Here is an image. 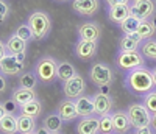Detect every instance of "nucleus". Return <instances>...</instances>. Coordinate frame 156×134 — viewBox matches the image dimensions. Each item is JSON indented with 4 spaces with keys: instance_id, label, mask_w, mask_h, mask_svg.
I'll list each match as a JSON object with an SVG mask.
<instances>
[{
    "instance_id": "obj_13",
    "label": "nucleus",
    "mask_w": 156,
    "mask_h": 134,
    "mask_svg": "<svg viewBox=\"0 0 156 134\" xmlns=\"http://www.w3.org/2000/svg\"><path fill=\"white\" fill-rule=\"evenodd\" d=\"M112 117V126L114 131L117 134H125L128 132V129L131 128V122H129V117L126 111H115L111 114Z\"/></svg>"
},
{
    "instance_id": "obj_20",
    "label": "nucleus",
    "mask_w": 156,
    "mask_h": 134,
    "mask_svg": "<svg viewBox=\"0 0 156 134\" xmlns=\"http://www.w3.org/2000/svg\"><path fill=\"white\" fill-rule=\"evenodd\" d=\"M6 51L11 55H19V53H25L27 51V42L20 39L17 34H12L8 42H6Z\"/></svg>"
},
{
    "instance_id": "obj_39",
    "label": "nucleus",
    "mask_w": 156,
    "mask_h": 134,
    "mask_svg": "<svg viewBox=\"0 0 156 134\" xmlns=\"http://www.w3.org/2000/svg\"><path fill=\"white\" fill-rule=\"evenodd\" d=\"M6 53H8V51H6V45H5L2 41H0V59H2V58L6 55Z\"/></svg>"
},
{
    "instance_id": "obj_15",
    "label": "nucleus",
    "mask_w": 156,
    "mask_h": 134,
    "mask_svg": "<svg viewBox=\"0 0 156 134\" xmlns=\"http://www.w3.org/2000/svg\"><path fill=\"white\" fill-rule=\"evenodd\" d=\"M75 108H76V114L78 117H90L95 114L94 109V100L87 97V95H81L75 100Z\"/></svg>"
},
{
    "instance_id": "obj_17",
    "label": "nucleus",
    "mask_w": 156,
    "mask_h": 134,
    "mask_svg": "<svg viewBox=\"0 0 156 134\" xmlns=\"http://www.w3.org/2000/svg\"><path fill=\"white\" fill-rule=\"evenodd\" d=\"M78 31H80V37L86 39V41H98V37L101 34L100 26L95 22H86V23H83Z\"/></svg>"
},
{
    "instance_id": "obj_14",
    "label": "nucleus",
    "mask_w": 156,
    "mask_h": 134,
    "mask_svg": "<svg viewBox=\"0 0 156 134\" xmlns=\"http://www.w3.org/2000/svg\"><path fill=\"white\" fill-rule=\"evenodd\" d=\"M56 112H58L59 117L62 118V122H70V120L76 118L78 114H76V108H75V100L66 98V100L59 101Z\"/></svg>"
},
{
    "instance_id": "obj_18",
    "label": "nucleus",
    "mask_w": 156,
    "mask_h": 134,
    "mask_svg": "<svg viewBox=\"0 0 156 134\" xmlns=\"http://www.w3.org/2000/svg\"><path fill=\"white\" fill-rule=\"evenodd\" d=\"M11 98L14 100L19 106H23V104H27L33 100H36V92L34 89H23V87H17L14 92H12V95Z\"/></svg>"
},
{
    "instance_id": "obj_5",
    "label": "nucleus",
    "mask_w": 156,
    "mask_h": 134,
    "mask_svg": "<svg viewBox=\"0 0 156 134\" xmlns=\"http://www.w3.org/2000/svg\"><path fill=\"white\" fill-rule=\"evenodd\" d=\"M56 69L58 64L51 56H42L34 65V73L36 76L44 83H50L56 78Z\"/></svg>"
},
{
    "instance_id": "obj_46",
    "label": "nucleus",
    "mask_w": 156,
    "mask_h": 134,
    "mask_svg": "<svg viewBox=\"0 0 156 134\" xmlns=\"http://www.w3.org/2000/svg\"><path fill=\"white\" fill-rule=\"evenodd\" d=\"M58 2H67V0H58Z\"/></svg>"
},
{
    "instance_id": "obj_37",
    "label": "nucleus",
    "mask_w": 156,
    "mask_h": 134,
    "mask_svg": "<svg viewBox=\"0 0 156 134\" xmlns=\"http://www.w3.org/2000/svg\"><path fill=\"white\" fill-rule=\"evenodd\" d=\"M106 2L111 6H117V5H128L129 0H106Z\"/></svg>"
},
{
    "instance_id": "obj_44",
    "label": "nucleus",
    "mask_w": 156,
    "mask_h": 134,
    "mask_svg": "<svg viewBox=\"0 0 156 134\" xmlns=\"http://www.w3.org/2000/svg\"><path fill=\"white\" fill-rule=\"evenodd\" d=\"M151 23L154 25V28H156V17H153V20H151Z\"/></svg>"
},
{
    "instance_id": "obj_26",
    "label": "nucleus",
    "mask_w": 156,
    "mask_h": 134,
    "mask_svg": "<svg viewBox=\"0 0 156 134\" xmlns=\"http://www.w3.org/2000/svg\"><path fill=\"white\" fill-rule=\"evenodd\" d=\"M37 76L34 72H25L19 76V87L23 89H36L37 86Z\"/></svg>"
},
{
    "instance_id": "obj_3",
    "label": "nucleus",
    "mask_w": 156,
    "mask_h": 134,
    "mask_svg": "<svg viewBox=\"0 0 156 134\" xmlns=\"http://www.w3.org/2000/svg\"><path fill=\"white\" fill-rule=\"evenodd\" d=\"M128 117L131 126L136 129L147 128L151 125V112L144 106V103H133L128 106Z\"/></svg>"
},
{
    "instance_id": "obj_25",
    "label": "nucleus",
    "mask_w": 156,
    "mask_h": 134,
    "mask_svg": "<svg viewBox=\"0 0 156 134\" xmlns=\"http://www.w3.org/2000/svg\"><path fill=\"white\" fill-rule=\"evenodd\" d=\"M20 114H25V115H30V117L36 118L42 114V103L36 98V100H33L27 104H23V106H20Z\"/></svg>"
},
{
    "instance_id": "obj_10",
    "label": "nucleus",
    "mask_w": 156,
    "mask_h": 134,
    "mask_svg": "<svg viewBox=\"0 0 156 134\" xmlns=\"http://www.w3.org/2000/svg\"><path fill=\"white\" fill-rule=\"evenodd\" d=\"M94 109H95V115H105V114H109L112 104H114V100L109 93H103V92H98L94 95Z\"/></svg>"
},
{
    "instance_id": "obj_41",
    "label": "nucleus",
    "mask_w": 156,
    "mask_h": 134,
    "mask_svg": "<svg viewBox=\"0 0 156 134\" xmlns=\"http://www.w3.org/2000/svg\"><path fill=\"white\" fill-rule=\"evenodd\" d=\"M151 129H154L156 131V114H151Z\"/></svg>"
},
{
    "instance_id": "obj_43",
    "label": "nucleus",
    "mask_w": 156,
    "mask_h": 134,
    "mask_svg": "<svg viewBox=\"0 0 156 134\" xmlns=\"http://www.w3.org/2000/svg\"><path fill=\"white\" fill-rule=\"evenodd\" d=\"M151 73H153V81H154V86H156V69H154Z\"/></svg>"
},
{
    "instance_id": "obj_35",
    "label": "nucleus",
    "mask_w": 156,
    "mask_h": 134,
    "mask_svg": "<svg viewBox=\"0 0 156 134\" xmlns=\"http://www.w3.org/2000/svg\"><path fill=\"white\" fill-rule=\"evenodd\" d=\"M8 12H9V8L8 5L5 3V0H0V23H3L8 17Z\"/></svg>"
},
{
    "instance_id": "obj_27",
    "label": "nucleus",
    "mask_w": 156,
    "mask_h": 134,
    "mask_svg": "<svg viewBox=\"0 0 156 134\" xmlns=\"http://www.w3.org/2000/svg\"><path fill=\"white\" fill-rule=\"evenodd\" d=\"M154 31H156V28H154V25L150 22V20H140V23H139V26H137V34L142 37V41L144 39H150L153 34H154Z\"/></svg>"
},
{
    "instance_id": "obj_34",
    "label": "nucleus",
    "mask_w": 156,
    "mask_h": 134,
    "mask_svg": "<svg viewBox=\"0 0 156 134\" xmlns=\"http://www.w3.org/2000/svg\"><path fill=\"white\" fill-rule=\"evenodd\" d=\"M3 108H5L6 114H12V115H16V112L19 111L20 106H19L14 100H12V98H9V100H6V101L3 103Z\"/></svg>"
},
{
    "instance_id": "obj_42",
    "label": "nucleus",
    "mask_w": 156,
    "mask_h": 134,
    "mask_svg": "<svg viewBox=\"0 0 156 134\" xmlns=\"http://www.w3.org/2000/svg\"><path fill=\"white\" fill-rule=\"evenodd\" d=\"M5 114H6V111H5V108H3V103H0V118H2Z\"/></svg>"
},
{
    "instance_id": "obj_19",
    "label": "nucleus",
    "mask_w": 156,
    "mask_h": 134,
    "mask_svg": "<svg viewBox=\"0 0 156 134\" xmlns=\"http://www.w3.org/2000/svg\"><path fill=\"white\" fill-rule=\"evenodd\" d=\"M0 131L3 134H17L19 128H17V115L12 114H5L0 118Z\"/></svg>"
},
{
    "instance_id": "obj_28",
    "label": "nucleus",
    "mask_w": 156,
    "mask_h": 134,
    "mask_svg": "<svg viewBox=\"0 0 156 134\" xmlns=\"http://www.w3.org/2000/svg\"><path fill=\"white\" fill-rule=\"evenodd\" d=\"M139 23H140L139 19L129 16V17H126V19L120 23V28H122V31H123L125 34H131V33H136V31H137Z\"/></svg>"
},
{
    "instance_id": "obj_24",
    "label": "nucleus",
    "mask_w": 156,
    "mask_h": 134,
    "mask_svg": "<svg viewBox=\"0 0 156 134\" xmlns=\"http://www.w3.org/2000/svg\"><path fill=\"white\" fill-rule=\"evenodd\" d=\"M42 126H45L50 132H58L62 128V118L59 117L58 112H51L47 117H44V123Z\"/></svg>"
},
{
    "instance_id": "obj_30",
    "label": "nucleus",
    "mask_w": 156,
    "mask_h": 134,
    "mask_svg": "<svg viewBox=\"0 0 156 134\" xmlns=\"http://www.w3.org/2000/svg\"><path fill=\"white\" fill-rule=\"evenodd\" d=\"M142 55L150 58V59H154L156 61V41H153V39H148V41L144 44V47H142Z\"/></svg>"
},
{
    "instance_id": "obj_47",
    "label": "nucleus",
    "mask_w": 156,
    "mask_h": 134,
    "mask_svg": "<svg viewBox=\"0 0 156 134\" xmlns=\"http://www.w3.org/2000/svg\"><path fill=\"white\" fill-rule=\"evenodd\" d=\"M133 2H139V0H133Z\"/></svg>"
},
{
    "instance_id": "obj_22",
    "label": "nucleus",
    "mask_w": 156,
    "mask_h": 134,
    "mask_svg": "<svg viewBox=\"0 0 156 134\" xmlns=\"http://www.w3.org/2000/svg\"><path fill=\"white\" fill-rule=\"evenodd\" d=\"M17 128H19L20 134L34 132L36 131V118L30 117V115H25V114H20L17 117Z\"/></svg>"
},
{
    "instance_id": "obj_4",
    "label": "nucleus",
    "mask_w": 156,
    "mask_h": 134,
    "mask_svg": "<svg viewBox=\"0 0 156 134\" xmlns=\"http://www.w3.org/2000/svg\"><path fill=\"white\" fill-rule=\"evenodd\" d=\"M25 67V53L19 55H6L0 59V73L5 76H16Z\"/></svg>"
},
{
    "instance_id": "obj_40",
    "label": "nucleus",
    "mask_w": 156,
    "mask_h": 134,
    "mask_svg": "<svg viewBox=\"0 0 156 134\" xmlns=\"http://www.w3.org/2000/svg\"><path fill=\"white\" fill-rule=\"evenodd\" d=\"M34 134H50V131H48L45 126H41V128H36Z\"/></svg>"
},
{
    "instance_id": "obj_12",
    "label": "nucleus",
    "mask_w": 156,
    "mask_h": 134,
    "mask_svg": "<svg viewBox=\"0 0 156 134\" xmlns=\"http://www.w3.org/2000/svg\"><path fill=\"white\" fill-rule=\"evenodd\" d=\"M97 51V41H86L80 39L78 44L75 45V55L80 59H90L95 56Z\"/></svg>"
},
{
    "instance_id": "obj_16",
    "label": "nucleus",
    "mask_w": 156,
    "mask_h": 134,
    "mask_svg": "<svg viewBox=\"0 0 156 134\" xmlns=\"http://www.w3.org/2000/svg\"><path fill=\"white\" fill-rule=\"evenodd\" d=\"M72 6L78 14L92 16L98 9V0H73Z\"/></svg>"
},
{
    "instance_id": "obj_21",
    "label": "nucleus",
    "mask_w": 156,
    "mask_h": 134,
    "mask_svg": "<svg viewBox=\"0 0 156 134\" xmlns=\"http://www.w3.org/2000/svg\"><path fill=\"white\" fill-rule=\"evenodd\" d=\"M76 75V70H75V67L69 62V61H62L58 64V69H56V78L59 79V81L62 83H66L69 81V79L72 76Z\"/></svg>"
},
{
    "instance_id": "obj_31",
    "label": "nucleus",
    "mask_w": 156,
    "mask_h": 134,
    "mask_svg": "<svg viewBox=\"0 0 156 134\" xmlns=\"http://www.w3.org/2000/svg\"><path fill=\"white\" fill-rule=\"evenodd\" d=\"M139 44L134 41L131 36L125 34L122 39H120V50L122 51H131V50H137Z\"/></svg>"
},
{
    "instance_id": "obj_38",
    "label": "nucleus",
    "mask_w": 156,
    "mask_h": 134,
    "mask_svg": "<svg viewBox=\"0 0 156 134\" xmlns=\"http://www.w3.org/2000/svg\"><path fill=\"white\" fill-rule=\"evenodd\" d=\"M136 132H137V134H154L153 129H151L150 126H147V128H140V129H137Z\"/></svg>"
},
{
    "instance_id": "obj_33",
    "label": "nucleus",
    "mask_w": 156,
    "mask_h": 134,
    "mask_svg": "<svg viewBox=\"0 0 156 134\" xmlns=\"http://www.w3.org/2000/svg\"><path fill=\"white\" fill-rule=\"evenodd\" d=\"M16 34H17L20 39H23L25 42L30 41V39H33V33H31V28L28 26V23H27V25H20L19 28L16 30Z\"/></svg>"
},
{
    "instance_id": "obj_29",
    "label": "nucleus",
    "mask_w": 156,
    "mask_h": 134,
    "mask_svg": "<svg viewBox=\"0 0 156 134\" xmlns=\"http://www.w3.org/2000/svg\"><path fill=\"white\" fill-rule=\"evenodd\" d=\"M112 131H114V126H112V117H111V114L100 115V132L101 134H111Z\"/></svg>"
},
{
    "instance_id": "obj_6",
    "label": "nucleus",
    "mask_w": 156,
    "mask_h": 134,
    "mask_svg": "<svg viewBox=\"0 0 156 134\" xmlns=\"http://www.w3.org/2000/svg\"><path fill=\"white\" fill-rule=\"evenodd\" d=\"M89 76H90V79H92L94 84L101 87V86H109L112 83L114 72H112V69L108 64H105V62H95L92 67H90Z\"/></svg>"
},
{
    "instance_id": "obj_8",
    "label": "nucleus",
    "mask_w": 156,
    "mask_h": 134,
    "mask_svg": "<svg viewBox=\"0 0 156 134\" xmlns=\"http://www.w3.org/2000/svg\"><path fill=\"white\" fill-rule=\"evenodd\" d=\"M84 89H86V84H84V79L80 73H76L69 81H66L62 84L64 95H66V98H70V100H76L78 97H81Z\"/></svg>"
},
{
    "instance_id": "obj_36",
    "label": "nucleus",
    "mask_w": 156,
    "mask_h": 134,
    "mask_svg": "<svg viewBox=\"0 0 156 134\" xmlns=\"http://www.w3.org/2000/svg\"><path fill=\"white\" fill-rule=\"evenodd\" d=\"M6 86H8V83H6V78H5V75L0 73V93H3V92L6 90Z\"/></svg>"
},
{
    "instance_id": "obj_1",
    "label": "nucleus",
    "mask_w": 156,
    "mask_h": 134,
    "mask_svg": "<svg viewBox=\"0 0 156 134\" xmlns=\"http://www.w3.org/2000/svg\"><path fill=\"white\" fill-rule=\"evenodd\" d=\"M126 87L134 92V93H147L153 90L154 81H153V73L151 70L145 69V67H136V69L129 70L126 75Z\"/></svg>"
},
{
    "instance_id": "obj_32",
    "label": "nucleus",
    "mask_w": 156,
    "mask_h": 134,
    "mask_svg": "<svg viewBox=\"0 0 156 134\" xmlns=\"http://www.w3.org/2000/svg\"><path fill=\"white\" fill-rule=\"evenodd\" d=\"M144 106L151 112L156 114V90L154 92H148L144 97Z\"/></svg>"
},
{
    "instance_id": "obj_2",
    "label": "nucleus",
    "mask_w": 156,
    "mask_h": 134,
    "mask_svg": "<svg viewBox=\"0 0 156 134\" xmlns=\"http://www.w3.org/2000/svg\"><path fill=\"white\" fill-rule=\"evenodd\" d=\"M28 26L31 28L33 39L41 41V39H44L48 34V31L51 30V20H50L47 12H44V11H34V12H31L30 17H28Z\"/></svg>"
},
{
    "instance_id": "obj_9",
    "label": "nucleus",
    "mask_w": 156,
    "mask_h": 134,
    "mask_svg": "<svg viewBox=\"0 0 156 134\" xmlns=\"http://www.w3.org/2000/svg\"><path fill=\"white\" fill-rule=\"evenodd\" d=\"M154 11V5L151 0H139L129 6V16H133L139 20H145L150 17Z\"/></svg>"
},
{
    "instance_id": "obj_48",
    "label": "nucleus",
    "mask_w": 156,
    "mask_h": 134,
    "mask_svg": "<svg viewBox=\"0 0 156 134\" xmlns=\"http://www.w3.org/2000/svg\"><path fill=\"white\" fill-rule=\"evenodd\" d=\"M133 134H137V132H133Z\"/></svg>"
},
{
    "instance_id": "obj_45",
    "label": "nucleus",
    "mask_w": 156,
    "mask_h": 134,
    "mask_svg": "<svg viewBox=\"0 0 156 134\" xmlns=\"http://www.w3.org/2000/svg\"><path fill=\"white\" fill-rule=\"evenodd\" d=\"M50 134H62L61 131H58V132H50Z\"/></svg>"
},
{
    "instance_id": "obj_7",
    "label": "nucleus",
    "mask_w": 156,
    "mask_h": 134,
    "mask_svg": "<svg viewBox=\"0 0 156 134\" xmlns=\"http://www.w3.org/2000/svg\"><path fill=\"white\" fill-rule=\"evenodd\" d=\"M117 65L123 70H133L136 67H142L144 65V55L139 50L120 51L119 58H117Z\"/></svg>"
},
{
    "instance_id": "obj_49",
    "label": "nucleus",
    "mask_w": 156,
    "mask_h": 134,
    "mask_svg": "<svg viewBox=\"0 0 156 134\" xmlns=\"http://www.w3.org/2000/svg\"><path fill=\"white\" fill-rule=\"evenodd\" d=\"M30 134H34V132H30Z\"/></svg>"
},
{
    "instance_id": "obj_11",
    "label": "nucleus",
    "mask_w": 156,
    "mask_h": 134,
    "mask_svg": "<svg viewBox=\"0 0 156 134\" xmlns=\"http://www.w3.org/2000/svg\"><path fill=\"white\" fill-rule=\"evenodd\" d=\"M100 132V117H84L76 125V134H98Z\"/></svg>"
},
{
    "instance_id": "obj_23",
    "label": "nucleus",
    "mask_w": 156,
    "mask_h": 134,
    "mask_svg": "<svg viewBox=\"0 0 156 134\" xmlns=\"http://www.w3.org/2000/svg\"><path fill=\"white\" fill-rule=\"evenodd\" d=\"M126 17H129V6L128 5H117L109 8V19L115 23H122Z\"/></svg>"
}]
</instances>
